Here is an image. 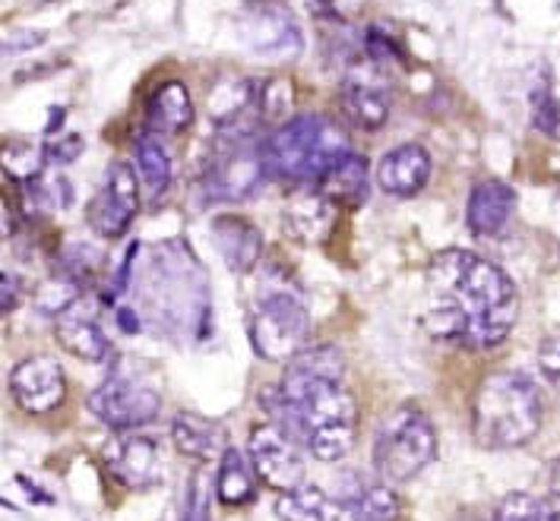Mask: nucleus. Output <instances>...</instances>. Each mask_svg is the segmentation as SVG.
<instances>
[{"label":"nucleus","mask_w":560,"mask_h":521,"mask_svg":"<svg viewBox=\"0 0 560 521\" xmlns=\"http://www.w3.org/2000/svg\"><path fill=\"white\" fill-rule=\"evenodd\" d=\"M541 427V395L526 374L503 370L478 386L472 436L485 449H520Z\"/></svg>","instance_id":"obj_4"},{"label":"nucleus","mask_w":560,"mask_h":521,"mask_svg":"<svg viewBox=\"0 0 560 521\" xmlns=\"http://www.w3.org/2000/svg\"><path fill=\"white\" fill-rule=\"evenodd\" d=\"M438 459V430L431 417L415 405L396 407L374 439V467L384 481L406 484Z\"/></svg>","instance_id":"obj_5"},{"label":"nucleus","mask_w":560,"mask_h":521,"mask_svg":"<svg viewBox=\"0 0 560 521\" xmlns=\"http://www.w3.org/2000/svg\"><path fill=\"white\" fill-rule=\"evenodd\" d=\"M212 240H215V250L222 253L225 265L237 272V275H247L264 253V234L254 222L241 218V215H219L212 222Z\"/></svg>","instance_id":"obj_15"},{"label":"nucleus","mask_w":560,"mask_h":521,"mask_svg":"<svg viewBox=\"0 0 560 521\" xmlns=\"http://www.w3.org/2000/svg\"><path fill=\"white\" fill-rule=\"evenodd\" d=\"M45 155L48 152H38V149H30V145H10V149H3V165H7V171L23 177L30 183L35 177H42Z\"/></svg>","instance_id":"obj_28"},{"label":"nucleus","mask_w":560,"mask_h":521,"mask_svg":"<svg viewBox=\"0 0 560 521\" xmlns=\"http://www.w3.org/2000/svg\"><path fill=\"white\" fill-rule=\"evenodd\" d=\"M10 392L26 414H48L63 402L67 379L55 357H26L10 374Z\"/></svg>","instance_id":"obj_12"},{"label":"nucleus","mask_w":560,"mask_h":521,"mask_svg":"<svg viewBox=\"0 0 560 521\" xmlns=\"http://www.w3.org/2000/svg\"><path fill=\"white\" fill-rule=\"evenodd\" d=\"M0 313H10L13 307H16V300H20V282H16V275L13 272H3L0 275Z\"/></svg>","instance_id":"obj_35"},{"label":"nucleus","mask_w":560,"mask_h":521,"mask_svg":"<svg viewBox=\"0 0 560 521\" xmlns=\"http://www.w3.org/2000/svg\"><path fill=\"white\" fill-rule=\"evenodd\" d=\"M368 55L374 60H381V63H386V60H393L399 51H396V45H393V38H386L384 32L371 29V35H368Z\"/></svg>","instance_id":"obj_33"},{"label":"nucleus","mask_w":560,"mask_h":521,"mask_svg":"<svg viewBox=\"0 0 560 521\" xmlns=\"http://www.w3.org/2000/svg\"><path fill=\"white\" fill-rule=\"evenodd\" d=\"M118 322L124 332H140V319L133 310H118Z\"/></svg>","instance_id":"obj_37"},{"label":"nucleus","mask_w":560,"mask_h":521,"mask_svg":"<svg viewBox=\"0 0 560 521\" xmlns=\"http://www.w3.org/2000/svg\"><path fill=\"white\" fill-rule=\"evenodd\" d=\"M247 455L266 487L279 493L304 487V459L298 452V442L289 434H282L276 424H260L250 430Z\"/></svg>","instance_id":"obj_10"},{"label":"nucleus","mask_w":560,"mask_h":521,"mask_svg":"<svg viewBox=\"0 0 560 521\" xmlns=\"http://www.w3.org/2000/svg\"><path fill=\"white\" fill-rule=\"evenodd\" d=\"M35 304H38L42 313L58 319L60 313H67V310L77 304V282H70V279H60L58 282V279H55V282L42 285L38 294H35Z\"/></svg>","instance_id":"obj_27"},{"label":"nucleus","mask_w":560,"mask_h":521,"mask_svg":"<svg viewBox=\"0 0 560 521\" xmlns=\"http://www.w3.org/2000/svg\"><path fill=\"white\" fill-rule=\"evenodd\" d=\"M317 193H324L329 203L342 205V209H358V205L368 203V193H371V180H368V162L361 155L349 152L342 162H336L329 171L317 180L314 187Z\"/></svg>","instance_id":"obj_18"},{"label":"nucleus","mask_w":560,"mask_h":521,"mask_svg":"<svg viewBox=\"0 0 560 521\" xmlns=\"http://www.w3.org/2000/svg\"><path fill=\"white\" fill-rule=\"evenodd\" d=\"M342 379L346 357L339 347H304L289 360L279 389L264 392L269 421L320 462H342L358 434V402Z\"/></svg>","instance_id":"obj_2"},{"label":"nucleus","mask_w":560,"mask_h":521,"mask_svg":"<svg viewBox=\"0 0 560 521\" xmlns=\"http://www.w3.org/2000/svg\"><path fill=\"white\" fill-rule=\"evenodd\" d=\"M194 120V98L184 83H165L147 98V127L155 137H172L187 130Z\"/></svg>","instance_id":"obj_20"},{"label":"nucleus","mask_w":560,"mask_h":521,"mask_svg":"<svg viewBox=\"0 0 560 521\" xmlns=\"http://www.w3.org/2000/svg\"><path fill=\"white\" fill-rule=\"evenodd\" d=\"M339 108L358 130H381L389 120V95L364 80H349L339 92Z\"/></svg>","instance_id":"obj_23"},{"label":"nucleus","mask_w":560,"mask_h":521,"mask_svg":"<svg viewBox=\"0 0 560 521\" xmlns=\"http://www.w3.org/2000/svg\"><path fill=\"white\" fill-rule=\"evenodd\" d=\"M516 212V190L503 180H481L472 187L466 222L475 237H498Z\"/></svg>","instance_id":"obj_16"},{"label":"nucleus","mask_w":560,"mask_h":521,"mask_svg":"<svg viewBox=\"0 0 560 521\" xmlns=\"http://www.w3.org/2000/svg\"><path fill=\"white\" fill-rule=\"evenodd\" d=\"M137 171L147 183L149 197H165L168 183H172V158L162 145V137L155 133H143L137 140Z\"/></svg>","instance_id":"obj_25"},{"label":"nucleus","mask_w":560,"mask_h":521,"mask_svg":"<svg viewBox=\"0 0 560 521\" xmlns=\"http://www.w3.org/2000/svg\"><path fill=\"white\" fill-rule=\"evenodd\" d=\"M80 152H83V140H80V137H67V140H60L58 145H48V158L58 162V165L73 162Z\"/></svg>","instance_id":"obj_34"},{"label":"nucleus","mask_w":560,"mask_h":521,"mask_svg":"<svg viewBox=\"0 0 560 521\" xmlns=\"http://www.w3.org/2000/svg\"><path fill=\"white\" fill-rule=\"evenodd\" d=\"M260 145H264L266 171L295 187L301 183L317 187V180L352 152L346 130L326 115L292 117Z\"/></svg>","instance_id":"obj_3"},{"label":"nucleus","mask_w":560,"mask_h":521,"mask_svg":"<svg viewBox=\"0 0 560 521\" xmlns=\"http://www.w3.org/2000/svg\"><path fill=\"white\" fill-rule=\"evenodd\" d=\"M332 218H336V205L317 190L295 193L289 200V205L282 209V228L292 234L295 240H304V244L324 240L329 228H332Z\"/></svg>","instance_id":"obj_17"},{"label":"nucleus","mask_w":560,"mask_h":521,"mask_svg":"<svg viewBox=\"0 0 560 521\" xmlns=\"http://www.w3.org/2000/svg\"><path fill=\"white\" fill-rule=\"evenodd\" d=\"M494 521H541V499L529 493H510L498 506Z\"/></svg>","instance_id":"obj_29"},{"label":"nucleus","mask_w":560,"mask_h":521,"mask_svg":"<svg viewBox=\"0 0 560 521\" xmlns=\"http://www.w3.org/2000/svg\"><path fill=\"white\" fill-rule=\"evenodd\" d=\"M520 317V294L501 265L469 250H443L428 265V307L421 325L453 345L498 347Z\"/></svg>","instance_id":"obj_1"},{"label":"nucleus","mask_w":560,"mask_h":521,"mask_svg":"<svg viewBox=\"0 0 560 521\" xmlns=\"http://www.w3.org/2000/svg\"><path fill=\"white\" fill-rule=\"evenodd\" d=\"M535 127L548 137H560V102L551 95H535Z\"/></svg>","instance_id":"obj_32"},{"label":"nucleus","mask_w":560,"mask_h":521,"mask_svg":"<svg viewBox=\"0 0 560 521\" xmlns=\"http://www.w3.org/2000/svg\"><path fill=\"white\" fill-rule=\"evenodd\" d=\"M276 516L282 521H358L346 499H332L317 487H298L276 499Z\"/></svg>","instance_id":"obj_21"},{"label":"nucleus","mask_w":560,"mask_h":521,"mask_svg":"<svg viewBox=\"0 0 560 521\" xmlns=\"http://www.w3.org/2000/svg\"><path fill=\"white\" fill-rule=\"evenodd\" d=\"M137 209H140V193H137L133 168L115 165L105 177V187L98 190V197L89 205V225L105 240H118L133 225Z\"/></svg>","instance_id":"obj_11"},{"label":"nucleus","mask_w":560,"mask_h":521,"mask_svg":"<svg viewBox=\"0 0 560 521\" xmlns=\"http://www.w3.org/2000/svg\"><path fill=\"white\" fill-rule=\"evenodd\" d=\"M209 474L197 471L187 484V502H184V519L180 521H209Z\"/></svg>","instance_id":"obj_30"},{"label":"nucleus","mask_w":560,"mask_h":521,"mask_svg":"<svg viewBox=\"0 0 560 521\" xmlns=\"http://www.w3.org/2000/svg\"><path fill=\"white\" fill-rule=\"evenodd\" d=\"M172 439H175L180 455L197 459V462H212L229 452L225 427L200 417V414H177L172 424Z\"/></svg>","instance_id":"obj_19"},{"label":"nucleus","mask_w":560,"mask_h":521,"mask_svg":"<svg viewBox=\"0 0 560 521\" xmlns=\"http://www.w3.org/2000/svg\"><path fill=\"white\" fill-rule=\"evenodd\" d=\"M89 411L105 427L120 430V434H130V430H137V427H143V424L159 417L162 399H159V392L149 382H143V379L115 374V377L105 379L89 395Z\"/></svg>","instance_id":"obj_8"},{"label":"nucleus","mask_w":560,"mask_h":521,"mask_svg":"<svg viewBox=\"0 0 560 521\" xmlns=\"http://www.w3.org/2000/svg\"><path fill=\"white\" fill-rule=\"evenodd\" d=\"M428 177H431V155L424 145L418 143L389 149L381 158V168H377V183L389 197H399V200L421 193Z\"/></svg>","instance_id":"obj_14"},{"label":"nucleus","mask_w":560,"mask_h":521,"mask_svg":"<svg viewBox=\"0 0 560 521\" xmlns=\"http://www.w3.org/2000/svg\"><path fill=\"white\" fill-rule=\"evenodd\" d=\"M257 471L247 467L244 452H237L235 446H229V452L219 462V474H215V496L225 506H247L257 496Z\"/></svg>","instance_id":"obj_24"},{"label":"nucleus","mask_w":560,"mask_h":521,"mask_svg":"<svg viewBox=\"0 0 560 521\" xmlns=\"http://www.w3.org/2000/svg\"><path fill=\"white\" fill-rule=\"evenodd\" d=\"M541 521H560V493L541 499Z\"/></svg>","instance_id":"obj_36"},{"label":"nucleus","mask_w":560,"mask_h":521,"mask_svg":"<svg viewBox=\"0 0 560 521\" xmlns=\"http://www.w3.org/2000/svg\"><path fill=\"white\" fill-rule=\"evenodd\" d=\"M346 502L352 506L354 519L358 521H396L402 506H399V496L384 487V484H368L358 493H349Z\"/></svg>","instance_id":"obj_26"},{"label":"nucleus","mask_w":560,"mask_h":521,"mask_svg":"<svg viewBox=\"0 0 560 521\" xmlns=\"http://www.w3.org/2000/svg\"><path fill=\"white\" fill-rule=\"evenodd\" d=\"M55 335H58L60 347H63L67 354L80 357V360L95 364V360H105V357H108V339H105V332H102L98 322L92 317H86L77 304H73L67 313H60V317L55 319Z\"/></svg>","instance_id":"obj_22"},{"label":"nucleus","mask_w":560,"mask_h":521,"mask_svg":"<svg viewBox=\"0 0 560 521\" xmlns=\"http://www.w3.org/2000/svg\"><path fill=\"white\" fill-rule=\"evenodd\" d=\"M538 367H541V377L560 392V329L551 332L538 347Z\"/></svg>","instance_id":"obj_31"},{"label":"nucleus","mask_w":560,"mask_h":521,"mask_svg":"<svg viewBox=\"0 0 560 521\" xmlns=\"http://www.w3.org/2000/svg\"><path fill=\"white\" fill-rule=\"evenodd\" d=\"M311 317L298 294L272 291L257 304L250 319V342L264 360L289 364L307 347Z\"/></svg>","instance_id":"obj_6"},{"label":"nucleus","mask_w":560,"mask_h":521,"mask_svg":"<svg viewBox=\"0 0 560 521\" xmlns=\"http://www.w3.org/2000/svg\"><path fill=\"white\" fill-rule=\"evenodd\" d=\"M237 29L244 45L260 58H292L304 48L298 20L279 0H250L241 10Z\"/></svg>","instance_id":"obj_9"},{"label":"nucleus","mask_w":560,"mask_h":521,"mask_svg":"<svg viewBox=\"0 0 560 521\" xmlns=\"http://www.w3.org/2000/svg\"><path fill=\"white\" fill-rule=\"evenodd\" d=\"M105 464L124 487L147 490L159 481L162 455H159V446L149 436H137L130 430V434L115 436L105 446Z\"/></svg>","instance_id":"obj_13"},{"label":"nucleus","mask_w":560,"mask_h":521,"mask_svg":"<svg viewBox=\"0 0 560 521\" xmlns=\"http://www.w3.org/2000/svg\"><path fill=\"white\" fill-rule=\"evenodd\" d=\"M222 133V130H219ZM266 174L264 145L254 143V137L222 133L219 152L212 155L207 168L209 200H247L257 193Z\"/></svg>","instance_id":"obj_7"}]
</instances>
